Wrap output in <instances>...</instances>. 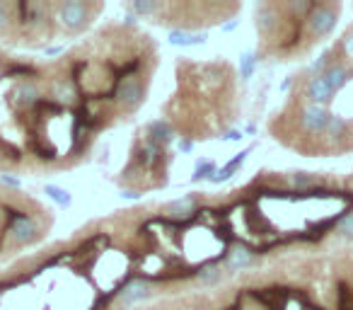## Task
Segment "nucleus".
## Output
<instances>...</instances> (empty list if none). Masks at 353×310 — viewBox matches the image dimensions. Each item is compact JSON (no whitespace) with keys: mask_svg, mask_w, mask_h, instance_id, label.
<instances>
[{"mask_svg":"<svg viewBox=\"0 0 353 310\" xmlns=\"http://www.w3.org/2000/svg\"><path fill=\"white\" fill-rule=\"evenodd\" d=\"M90 17H92V6L80 3V0H68L59 6V22L70 32H80L88 27Z\"/></svg>","mask_w":353,"mask_h":310,"instance_id":"obj_1","label":"nucleus"},{"mask_svg":"<svg viewBox=\"0 0 353 310\" xmlns=\"http://www.w3.org/2000/svg\"><path fill=\"white\" fill-rule=\"evenodd\" d=\"M339 20V6H314V10L307 15V27L310 35L322 39V37H329L336 27Z\"/></svg>","mask_w":353,"mask_h":310,"instance_id":"obj_2","label":"nucleus"},{"mask_svg":"<svg viewBox=\"0 0 353 310\" xmlns=\"http://www.w3.org/2000/svg\"><path fill=\"white\" fill-rule=\"evenodd\" d=\"M117 99L128 112H136V109L145 102V90H143V83L138 80V75H126V78L119 83Z\"/></svg>","mask_w":353,"mask_h":310,"instance_id":"obj_3","label":"nucleus"},{"mask_svg":"<svg viewBox=\"0 0 353 310\" xmlns=\"http://www.w3.org/2000/svg\"><path fill=\"white\" fill-rule=\"evenodd\" d=\"M329 117H332V114H329L327 107H319V104H305L303 112H300V124H303V128L307 133L319 136V133H324V128H327Z\"/></svg>","mask_w":353,"mask_h":310,"instance_id":"obj_4","label":"nucleus"},{"mask_svg":"<svg viewBox=\"0 0 353 310\" xmlns=\"http://www.w3.org/2000/svg\"><path fill=\"white\" fill-rule=\"evenodd\" d=\"M150 296H152V286L148 284V281L133 279V281H128L121 291H119L117 300H119L121 308H131V305H138V303H143V300H148Z\"/></svg>","mask_w":353,"mask_h":310,"instance_id":"obj_5","label":"nucleus"},{"mask_svg":"<svg viewBox=\"0 0 353 310\" xmlns=\"http://www.w3.org/2000/svg\"><path fill=\"white\" fill-rule=\"evenodd\" d=\"M8 233H10V238L17 242V245H30V242H34L37 235H39L37 223L32 221L30 216H17V213H12Z\"/></svg>","mask_w":353,"mask_h":310,"instance_id":"obj_6","label":"nucleus"},{"mask_svg":"<svg viewBox=\"0 0 353 310\" xmlns=\"http://www.w3.org/2000/svg\"><path fill=\"white\" fill-rule=\"evenodd\" d=\"M305 97L307 104H319V107H327L334 99V93L327 83H324L322 75H310L307 83H305Z\"/></svg>","mask_w":353,"mask_h":310,"instance_id":"obj_7","label":"nucleus"},{"mask_svg":"<svg viewBox=\"0 0 353 310\" xmlns=\"http://www.w3.org/2000/svg\"><path fill=\"white\" fill-rule=\"evenodd\" d=\"M145 133H148V138H150L152 143H157L160 148L170 146V143L176 138L174 126H172L170 122H165V119H152V122L145 126Z\"/></svg>","mask_w":353,"mask_h":310,"instance_id":"obj_8","label":"nucleus"},{"mask_svg":"<svg viewBox=\"0 0 353 310\" xmlns=\"http://www.w3.org/2000/svg\"><path fill=\"white\" fill-rule=\"evenodd\" d=\"M322 78H324V83H327L329 88H332V93H339V90L346 88V85L351 83L353 70L346 68L343 64H329L327 68H324Z\"/></svg>","mask_w":353,"mask_h":310,"instance_id":"obj_9","label":"nucleus"},{"mask_svg":"<svg viewBox=\"0 0 353 310\" xmlns=\"http://www.w3.org/2000/svg\"><path fill=\"white\" fill-rule=\"evenodd\" d=\"M254 25H256V32L259 35H271L279 25V12H276L274 6L269 3H259L254 8Z\"/></svg>","mask_w":353,"mask_h":310,"instance_id":"obj_10","label":"nucleus"},{"mask_svg":"<svg viewBox=\"0 0 353 310\" xmlns=\"http://www.w3.org/2000/svg\"><path fill=\"white\" fill-rule=\"evenodd\" d=\"M206 39H208L206 32H187V30H174L167 37V41H170L172 46H182V49L184 46H199Z\"/></svg>","mask_w":353,"mask_h":310,"instance_id":"obj_11","label":"nucleus"},{"mask_svg":"<svg viewBox=\"0 0 353 310\" xmlns=\"http://www.w3.org/2000/svg\"><path fill=\"white\" fill-rule=\"evenodd\" d=\"M252 153V148H247V151H242L240 155H235V158L230 160V163L225 165V168H221V170H216V173H213V177L208 180V182H213V184H221V182H228V180L232 177V175L237 173V170L242 168V165H245V160H247V155H250Z\"/></svg>","mask_w":353,"mask_h":310,"instance_id":"obj_12","label":"nucleus"},{"mask_svg":"<svg viewBox=\"0 0 353 310\" xmlns=\"http://www.w3.org/2000/svg\"><path fill=\"white\" fill-rule=\"evenodd\" d=\"M252 264H254V255L242 245L232 247L230 255H228V269L230 271H245L247 267H252Z\"/></svg>","mask_w":353,"mask_h":310,"instance_id":"obj_13","label":"nucleus"},{"mask_svg":"<svg viewBox=\"0 0 353 310\" xmlns=\"http://www.w3.org/2000/svg\"><path fill=\"white\" fill-rule=\"evenodd\" d=\"M165 211L170 213V216H174V218H187V216H192V213L196 211V197L187 194V197H182V199H174V202L167 204Z\"/></svg>","mask_w":353,"mask_h":310,"instance_id":"obj_14","label":"nucleus"},{"mask_svg":"<svg viewBox=\"0 0 353 310\" xmlns=\"http://www.w3.org/2000/svg\"><path fill=\"white\" fill-rule=\"evenodd\" d=\"M39 88L34 83H20L15 88V102L17 107H37L39 102Z\"/></svg>","mask_w":353,"mask_h":310,"instance_id":"obj_15","label":"nucleus"},{"mask_svg":"<svg viewBox=\"0 0 353 310\" xmlns=\"http://www.w3.org/2000/svg\"><path fill=\"white\" fill-rule=\"evenodd\" d=\"M131 10L136 12L138 17H152L155 12L165 10V3H155V0H133Z\"/></svg>","mask_w":353,"mask_h":310,"instance_id":"obj_16","label":"nucleus"},{"mask_svg":"<svg viewBox=\"0 0 353 310\" xmlns=\"http://www.w3.org/2000/svg\"><path fill=\"white\" fill-rule=\"evenodd\" d=\"M346 128H348V122L343 117H339V114H332L329 117V124H327V128H324V133H327V138L329 141H339V138L346 133Z\"/></svg>","mask_w":353,"mask_h":310,"instance_id":"obj_17","label":"nucleus"},{"mask_svg":"<svg viewBox=\"0 0 353 310\" xmlns=\"http://www.w3.org/2000/svg\"><path fill=\"white\" fill-rule=\"evenodd\" d=\"M44 192H46V197H49L51 202L59 204L61 209H68L70 204H73V197H70V192H68V189H63V187H56V184H46Z\"/></svg>","mask_w":353,"mask_h":310,"instance_id":"obj_18","label":"nucleus"},{"mask_svg":"<svg viewBox=\"0 0 353 310\" xmlns=\"http://www.w3.org/2000/svg\"><path fill=\"white\" fill-rule=\"evenodd\" d=\"M54 97L63 104H73L75 97H78V93H75V88H73L70 80H61V83L54 85Z\"/></svg>","mask_w":353,"mask_h":310,"instance_id":"obj_19","label":"nucleus"},{"mask_svg":"<svg viewBox=\"0 0 353 310\" xmlns=\"http://www.w3.org/2000/svg\"><path fill=\"white\" fill-rule=\"evenodd\" d=\"M162 155V148L157 146V143H152L150 138H145V141L141 143V163L143 165H152L157 163Z\"/></svg>","mask_w":353,"mask_h":310,"instance_id":"obj_20","label":"nucleus"},{"mask_svg":"<svg viewBox=\"0 0 353 310\" xmlns=\"http://www.w3.org/2000/svg\"><path fill=\"white\" fill-rule=\"evenodd\" d=\"M216 170H218V168H216V163H213V160H199L196 168H194L192 182H201V180H211Z\"/></svg>","mask_w":353,"mask_h":310,"instance_id":"obj_21","label":"nucleus"},{"mask_svg":"<svg viewBox=\"0 0 353 310\" xmlns=\"http://www.w3.org/2000/svg\"><path fill=\"white\" fill-rule=\"evenodd\" d=\"M256 64H259V59H256V56L252 54V51H247V54L240 56V78L245 80V83L252 78V73H254Z\"/></svg>","mask_w":353,"mask_h":310,"instance_id":"obj_22","label":"nucleus"},{"mask_svg":"<svg viewBox=\"0 0 353 310\" xmlns=\"http://www.w3.org/2000/svg\"><path fill=\"white\" fill-rule=\"evenodd\" d=\"M223 279V269L221 267H206V269L199 271V284L201 286H216Z\"/></svg>","mask_w":353,"mask_h":310,"instance_id":"obj_23","label":"nucleus"},{"mask_svg":"<svg viewBox=\"0 0 353 310\" xmlns=\"http://www.w3.org/2000/svg\"><path fill=\"white\" fill-rule=\"evenodd\" d=\"M290 184H293V187H298V189H307V187H312V184H314V175L295 173V175H290Z\"/></svg>","mask_w":353,"mask_h":310,"instance_id":"obj_24","label":"nucleus"},{"mask_svg":"<svg viewBox=\"0 0 353 310\" xmlns=\"http://www.w3.org/2000/svg\"><path fill=\"white\" fill-rule=\"evenodd\" d=\"M336 233L341 238H351L353 240V211L351 213H346V216L339 221V226H336Z\"/></svg>","mask_w":353,"mask_h":310,"instance_id":"obj_25","label":"nucleus"},{"mask_svg":"<svg viewBox=\"0 0 353 310\" xmlns=\"http://www.w3.org/2000/svg\"><path fill=\"white\" fill-rule=\"evenodd\" d=\"M290 10H293L295 15H305V17H307L310 12L314 10V3H300V0H298V3H290Z\"/></svg>","mask_w":353,"mask_h":310,"instance_id":"obj_26","label":"nucleus"},{"mask_svg":"<svg viewBox=\"0 0 353 310\" xmlns=\"http://www.w3.org/2000/svg\"><path fill=\"white\" fill-rule=\"evenodd\" d=\"M0 184H6V187H10V189H20L22 180L15 177V175H0Z\"/></svg>","mask_w":353,"mask_h":310,"instance_id":"obj_27","label":"nucleus"},{"mask_svg":"<svg viewBox=\"0 0 353 310\" xmlns=\"http://www.w3.org/2000/svg\"><path fill=\"white\" fill-rule=\"evenodd\" d=\"M8 25H10V12H8L6 3H0V32L6 30Z\"/></svg>","mask_w":353,"mask_h":310,"instance_id":"obj_28","label":"nucleus"},{"mask_svg":"<svg viewBox=\"0 0 353 310\" xmlns=\"http://www.w3.org/2000/svg\"><path fill=\"white\" fill-rule=\"evenodd\" d=\"M30 73H34L30 66H12V68L8 70V75H30Z\"/></svg>","mask_w":353,"mask_h":310,"instance_id":"obj_29","label":"nucleus"},{"mask_svg":"<svg viewBox=\"0 0 353 310\" xmlns=\"http://www.w3.org/2000/svg\"><path fill=\"white\" fill-rule=\"evenodd\" d=\"M341 44H343V51H346V54L353 59V32H348V35L343 37V41H341Z\"/></svg>","mask_w":353,"mask_h":310,"instance_id":"obj_30","label":"nucleus"},{"mask_svg":"<svg viewBox=\"0 0 353 310\" xmlns=\"http://www.w3.org/2000/svg\"><path fill=\"white\" fill-rule=\"evenodd\" d=\"M176 148L182 153H192L194 151V141H189V138H182V141H176Z\"/></svg>","mask_w":353,"mask_h":310,"instance_id":"obj_31","label":"nucleus"},{"mask_svg":"<svg viewBox=\"0 0 353 310\" xmlns=\"http://www.w3.org/2000/svg\"><path fill=\"white\" fill-rule=\"evenodd\" d=\"M121 199H128V202H138V199H141V192H136V189H123Z\"/></svg>","mask_w":353,"mask_h":310,"instance_id":"obj_32","label":"nucleus"},{"mask_svg":"<svg viewBox=\"0 0 353 310\" xmlns=\"http://www.w3.org/2000/svg\"><path fill=\"white\" fill-rule=\"evenodd\" d=\"M223 141H242V131H228Z\"/></svg>","mask_w":353,"mask_h":310,"instance_id":"obj_33","label":"nucleus"},{"mask_svg":"<svg viewBox=\"0 0 353 310\" xmlns=\"http://www.w3.org/2000/svg\"><path fill=\"white\" fill-rule=\"evenodd\" d=\"M63 54V46H51V49H46V56H59Z\"/></svg>","mask_w":353,"mask_h":310,"instance_id":"obj_34","label":"nucleus"},{"mask_svg":"<svg viewBox=\"0 0 353 310\" xmlns=\"http://www.w3.org/2000/svg\"><path fill=\"white\" fill-rule=\"evenodd\" d=\"M237 25H240V20H232V22H228V25H223L221 30H223V32H232Z\"/></svg>","mask_w":353,"mask_h":310,"instance_id":"obj_35","label":"nucleus"},{"mask_svg":"<svg viewBox=\"0 0 353 310\" xmlns=\"http://www.w3.org/2000/svg\"><path fill=\"white\" fill-rule=\"evenodd\" d=\"M123 22H126L128 27H136L138 20H136V15H126V17H123Z\"/></svg>","mask_w":353,"mask_h":310,"instance_id":"obj_36","label":"nucleus"},{"mask_svg":"<svg viewBox=\"0 0 353 310\" xmlns=\"http://www.w3.org/2000/svg\"><path fill=\"white\" fill-rule=\"evenodd\" d=\"M290 85H293V78H288V80H285V83H283V85H281V93H285V90H288V88H290Z\"/></svg>","mask_w":353,"mask_h":310,"instance_id":"obj_37","label":"nucleus"}]
</instances>
